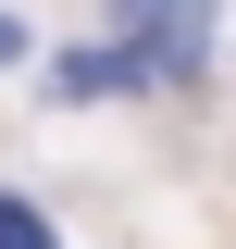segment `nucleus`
Masks as SVG:
<instances>
[{"label":"nucleus","instance_id":"nucleus-1","mask_svg":"<svg viewBox=\"0 0 236 249\" xmlns=\"http://www.w3.org/2000/svg\"><path fill=\"white\" fill-rule=\"evenodd\" d=\"M112 25H124V50H137L149 88H186L211 62V0H112Z\"/></svg>","mask_w":236,"mask_h":249},{"label":"nucleus","instance_id":"nucleus-2","mask_svg":"<svg viewBox=\"0 0 236 249\" xmlns=\"http://www.w3.org/2000/svg\"><path fill=\"white\" fill-rule=\"evenodd\" d=\"M50 88H62V100H137L149 75H137L124 37H100V50H62V62H50Z\"/></svg>","mask_w":236,"mask_h":249},{"label":"nucleus","instance_id":"nucleus-3","mask_svg":"<svg viewBox=\"0 0 236 249\" xmlns=\"http://www.w3.org/2000/svg\"><path fill=\"white\" fill-rule=\"evenodd\" d=\"M0 249H62V224H50V212H37L25 187H0Z\"/></svg>","mask_w":236,"mask_h":249},{"label":"nucleus","instance_id":"nucleus-4","mask_svg":"<svg viewBox=\"0 0 236 249\" xmlns=\"http://www.w3.org/2000/svg\"><path fill=\"white\" fill-rule=\"evenodd\" d=\"M0 62H25V25H13V13H0Z\"/></svg>","mask_w":236,"mask_h":249}]
</instances>
